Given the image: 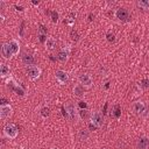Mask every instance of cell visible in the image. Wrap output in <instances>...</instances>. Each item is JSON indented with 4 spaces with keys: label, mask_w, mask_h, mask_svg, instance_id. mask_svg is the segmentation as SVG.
<instances>
[{
    "label": "cell",
    "mask_w": 149,
    "mask_h": 149,
    "mask_svg": "<svg viewBox=\"0 0 149 149\" xmlns=\"http://www.w3.org/2000/svg\"><path fill=\"white\" fill-rule=\"evenodd\" d=\"M78 83L84 87V88H91L93 85V78L88 73H81L78 77Z\"/></svg>",
    "instance_id": "cell-6"
},
{
    "label": "cell",
    "mask_w": 149,
    "mask_h": 149,
    "mask_svg": "<svg viewBox=\"0 0 149 149\" xmlns=\"http://www.w3.org/2000/svg\"><path fill=\"white\" fill-rule=\"evenodd\" d=\"M70 55H71V45L69 44H65L64 47L61 48V50L58 51V55H57V59L61 62V63H66L70 58Z\"/></svg>",
    "instance_id": "cell-3"
},
{
    "label": "cell",
    "mask_w": 149,
    "mask_h": 149,
    "mask_svg": "<svg viewBox=\"0 0 149 149\" xmlns=\"http://www.w3.org/2000/svg\"><path fill=\"white\" fill-rule=\"evenodd\" d=\"M3 134L8 139H15L17 136V134H19V130H17L16 125H14V123H7L3 127Z\"/></svg>",
    "instance_id": "cell-5"
},
{
    "label": "cell",
    "mask_w": 149,
    "mask_h": 149,
    "mask_svg": "<svg viewBox=\"0 0 149 149\" xmlns=\"http://www.w3.org/2000/svg\"><path fill=\"white\" fill-rule=\"evenodd\" d=\"M44 45H45V49H47V50L51 51V50H54L55 47H56V40H55L54 37H50V36H49V37H45Z\"/></svg>",
    "instance_id": "cell-15"
},
{
    "label": "cell",
    "mask_w": 149,
    "mask_h": 149,
    "mask_svg": "<svg viewBox=\"0 0 149 149\" xmlns=\"http://www.w3.org/2000/svg\"><path fill=\"white\" fill-rule=\"evenodd\" d=\"M21 61H22V64L26 65L27 68H29V66H31V65H35V59H34V57H33L31 55H29V54H23Z\"/></svg>",
    "instance_id": "cell-12"
},
{
    "label": "cell",
    "mask_w": 149,
    "mask_h": 149,
    "mask_svg": "<svg viewBox=\"0 0 149 149\" xmlns=\"http://www.w3.org/2000/svg\"><path fill=\"white\" fill-rule=\"evenodd\" d=\"M133 111L136 113V114H142L144 111H146V105L144 102L142 101H135L133 104Z\"/></svg>",
    "instance_id": "cell-14"
},
{
    "label": "cell",
    "mask_w": 149,
    "mask_h": 149,
    "mask_svg": "<svg viewBox=\"0 0 149 149\" xmlns=\"http://www.w3.org/2000/svg\"><path fill=\"white\" fill-rule=\"evenodd\" d=\"M108 40H109V41H111V40L113 41V40H114V36H113V35H112V36H111V35H108Z\"/></svg>",
    "instance_id": "cell-23"
},
{
    "label": "cell",
    "mask_w": 149,
    "mask_h": 149,
    "mask_svg": "<svg viewBox=\"0 0 149 149\" xmlns=\"http://www.w3.org/2000/svg\"><path fill=\"white\" fill-rule=\"evenodd\" d=\"M1 56L5 61H9L14 57L9 43H2V45H1Z\"/></svg>",
    "instance_id": "cell-8"
},
{
    "label": "cell",
    "mask_w": 149,
    "mask_h": 149,
    "mask_svg": "<svg viewBox=\"0 0 149 149\" xmlns=\"http://www.w3.org/2000/svg\"><path fill=\"white\" fill-rule=\"evenodd\" d=\"M73 94H74L76 97H78V98H81V97L84 95V87H83L79 83L73 86Z\"/></svg>",
    "instance_id": "cell-17"
},
{
    "label": "cell",
    "mask_w": 149,
    "mask_h": 149,
    "mask_svg": "<svg viewBox=\"0 0 149 149\" xmlns=\"http://www.w3.org/2000/svg\"><path fill=\"white\" fill-rule=\"evenodd\" d=\"M90 122H91V125H92L94 128H97V129L101 128V127H102V123H104L102 114H101L99 111H93V112H91V114H90Z\"/></svg>",
    "instance_id": "cell-2"
},
{
    "label": "cell",
    "mask_w": 149,
    "mask_h": 149,
    "mask_svg": "<svg viewBox=\"0 0 149 149\" xmlns=\"http://www.w3.org/2000/svg\"><path fill=\"white\" fill-rule=\"evenodd\" d=\"M136 149H149V135H142L139 137Z\"/></svg>",
    "instance_id": "cell-11"
},
{
    "label": "cell",
    "mask_w": 149,
    "mask_h": 149,
    "mask_svg": "<svg viewBox=\"0 0 149 149\" xmlns=\"http://www.w3.org/2000/svg\"><path fill=\"white\" fill-rule=\"evenodd\" d=\"M57 17H58V14H57L56 12H52V21H54V22L57 21Z\"/></svg>",
    "instance_id": "cell-22"
},
{
    "label": "cell",
    "mask_w": 149,
    "mask_h": 149,
    "mask_svg": "<svg viewBox=\"0 0 149 149\" xmlns=\"http://www.w3.org/2000/svg\"><path fill=\"white\" fill-rule=\"evenodd\" d=\"M88 136H90V133H88L87 129H79V130H78V134H77L78 140H80V141H86V140L88 139Z\"/></svg>",
    "instance_id": "cell-18"
},
{
    "label": "cell",
    "mask_w": 149,
    "mask_h": 149,
    "mask_svg": "<svg viewBox=\"0 0 149 149\" xmlns=\"http://www.w3.org/2000/svg\"><path fill=\"white\" fill-rule=\"evenodd\" d=\"M8 43H9V45H10L12 51H13V55H14V56L19 55V52H20V42H19V40L13 38V40H10Z\"/></svg>",
    "instance_id": "cell-13"
},
{
    "label": "cell",
    "mask_w": 149,
    "mask_h": 149,
    "mask_svg": "<svg viewBox=\"0 0 149 149\" xmlns=\"http://www.w3.org/2000/svg\"><path fill=\"white\" fill-rule=\"evenodd\" d=\"M55 78H56V80L59 85H64L69 80V73L64 70H57L55 72Z\"/></svg>",
    "instance_id": "cell-9"
},
{
    "label": "cell",
    "mask_w": 149,
    "mask_h": 149,
    "mask_svg": "<svg viewBox=\"0 0 149 149\" xmlns=\"http://www.w3.org/2000/svg\"><path fill=\"white\" fill-rule=\"evenodd\" d=\"M71 37H72V40H74V41H77L78 40V34H77V31H71Z\"/></svg>",
    "instance_id": "cell-21"
},
{
    "label": "cell",
    "mask_w": 149,
    "mask_h": 149,
    "mask_svg": "<svg viewBox=\"0 0 149 149\" xmlns=\"http://www.w3.org/2000/svg\"><path fill=\"white\" fill-rule=\"evenodd\" d=\"M64 109H65V114H66V116H68L69 120H71V121H78V120H80V118H79V111L76 108L74 105L66 104L65 107H64Z\"/></svg>",
    "instance_id": "cell-1"
},
{
    "label": "cell",
    "mask_w": 149,
    "mask_h": 149,
    "mask_svg": "<svg viewBox=\"0 0 149 149\" xmlns=\"http://www.w3.org/2000/svg\"><path fill=\"white\" fill-rule=\"evenodd\" d=\"M13 114V107L9 104H1L0 106V118L2 120L8 119Z\"/></svg>",
    "instance_id": "cell-7"
},
{
    "label": "cell",
    "mask_w": 149,
    "mask_h": 149,
    "mask_svg": "<svg viewBox=\"0 0 149 149\" xmlns=\"http://www.w3.org/2000/svg\"><path fill=\"white\" fill-rule=\"evenodd\" d=\"M102 149H104V148H102Z\"/></svg>",
    "instance_id": "cell-24"
},
{
    "label": "cell",
    "mask_w": 149,
    "mask_h": 149,
    "mask_svg": "<svg viewBox=\"0 0 149 149\" xmlns=\"http://www.w3.org/2000/svg\"><path fill=\"white\" fill-rule=\"evenodd\" d=\"M49 114H50V109H49L48 107L42 109V116H43V118H47V116H49Z\"/></svg>",
    "instance_id": "cell-20"
},
{
    "label": "cell",
    "mask_w": 149,
    "mask_h": 149,
    "mask_svg": "<svg viewBox=\"0 0 149 149\" xmlns=\"http://www.w3.org/2000/svg\"><path fill=\"white\" fill-rule=\"evenodd\" d=\"M115 17L118 20L125 22V21H128L130 19V15H129V12L126 8H118L116 12H115Z\"/></svg>",
    "instance_id": "cell-10"
},
{
    "label": "cell",
    "mask_w": 149,
    "mask_h": 149,
    "mask_svg": "<svg viewBox=\"0 0 149 149\" xmlns=\"http://www.w3.org/2000/svg\"><path fill=\"white\" fill-rule=\"evenodd\" d=\"M9 66L6 63H0V77L1 78H6L9 74Z\"/></svg>",
    "instance_id": "cell-16"
},
{
    "label": "cell",
    "mask_w": 149,
    "mask_h": 149,
    "mask_svg": "<svg viewBox=\"0 0 149 149\" xmlns=\"http://www.w3.org/2000/svg\"><path fill=\"white\" fill-rule=\"evenodd\" d=\"M136 5H137V7H140V8L143 9V10L149 9V1H148V0H139V1L136 2Z\"/></svg>",
    "instance_id": "cell-19"
},
{
    "label": "cell",
    "mask_w": 149,
    "mask_h": 149,
    "mask_svg": "<svg viewBox=\"0 0 149 149\" xmlns=\"http://www.w3.org/2000/svg\"><path fill=\"white\" fill-rule=\"evenodd\" d=\"M42 74V69L37 65H31L27 68V76L30 80H37Z\"/></svg>",
    "instance_id": "cell-4"
}]
</instances>
